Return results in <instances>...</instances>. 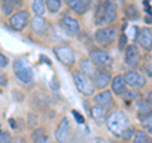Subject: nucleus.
<instances>
[{
	"mask_svg": "<svg viewBox=\"0 0 152 143\" xmlns=\"http://www.w3.org/2000/svg\"><path fill=\"white\" fill-rule=\"evenodd\" d=\"M118 18V9L114 0H105L96 10L95 23L96 24H112Z\"/></svg>",
	"mask_w": 152,
	"mask_h": 143,
	"instance_id": "nucleus-1",
	"label": "nucleus"
},
{
	"mask_svg": "<svg viewBox=\"0 0 152 143\" xmlns=\"http://www.w3.org/2000/svg\"><path fill=\"white\" fill-rule=\"evenodd\" d=\"M107 125L114 136H122V133L128 127V118L121 110L113 112L107 118Z\"/></svg>",
	"mask_w": 152,
	"mask_h": 143,
	"instance_id": "nucleus-2",
	"label": "nucleus"
},
{
	"mask_svg": "<svg viewBox=\"0 0 152 143\" xmlns=\"http://www.w3.org/2000/svg\"><path fill=\"white\" fill-rule=\"evenodd\" d=\"M14 74H15L17 79L23 84H31L34 77L32 66L26 58H18L14 62Z\"/></svg>",
	"mask_w": 152,
	"mask_h": 143,
	"instance_id": "nucleus-3",
	"label": "nucleus"
},
{
	"mask_svg": "<svg viewBox=\"0 0 152 143\" xmlns=\"http://www.w3.org/2000/svg\"><path fill=\"white\" fill-rule=\"evenodd\" d=\"M74 82L79 91L83 95H85V96H90L95 91V86L91 77H89L81 70H76L74 72Z\"/></svg>",
	"mask_w": 152,
	"mask_h": 143,
	"instance_id": "nucleus-4",
	"label": "nucleus"
},
{
	"mask_svg": "<svg viewBox=\"0 0 152 143\" xmlns=\"http://www.w3.org/2000/svg\"><path fill=\"white\" fill-rule=\"evenodd\" d=\"M117 37V27L107 26L104 28L98 29L95 33V41L100 46H109L112 45Z\"/></svg>",
	"mask_w": 152,
	"mask_h": 143,
	"instance_id": "nucleus-5",
	"label": "nucleus"
},
{
	"mask_svg": "<svg viewBox=\"0 0 152 143\" xmlns=\"http://www.w3.org/2000/svg\"><path fill=\"white\" fill-rule=\"evenodd\" d=\"M89 58L96 67H100V69H107L113 63L112 56L107 51H103V50H93L89 55Z\"/></svg>",
	"mask_w": 152,
	"mask_h": 143,
	"instance_id": "nucleus-6",
	"label": "nucleus"
},
{
	"mask_svg": "<svg viewBox=\"0 0 152 143\" xmlns=\"http://www.w3.org/2000/svg\"><path fill=\"white\" fill-rule=\"evenodd\" d=\"M53 52L60 62L67 67H71L75 63V53L70 46H57L53 48Z\"/></svg>",
	"mask_w": 152,
	"mask_h": 143,
	"instance_id": "nucleus-7",
	"label": "nucleus"
},
{
	"mask_svg": "<svg viewBox=\"0 0 152 143\" xmlns=\"http://www.w3.org/2000/svg\"><path fill=\"white\" fill-rule=\"evenodd\" d=\"M29 20H31L29 13L27 10H20V12L12 14V17L9 18V24H10V27L14 31L22 32L26 28V26L28 24Z\"/></svg>",
	"mask_w": 152,
	"mask_h": 143,
	"instance_id": "nucleus-8",
	"label": "nucleus"
},
{
	"mask_svg": "<svg viewBox=\"0 0 152 143\" xmlns=\"http://www.w3.org/2000/svg\"><path fill=\"white\" fill-rule=\"evenodd\" d=\"M124 61L131 67H137L141 62V52L136 45H129L124 50Z\"/></svg>",
	"mask_w": 152,
	"mask_h": 143,
	"instance_id": "nucleus-9",
	"label": "nucleus"
},
{
	"mask_svg": "<svg viewBox=\"0 0 152 143\" xmlns=\"http://www.w3.org/2000/svg\"><path fill=\"white\" fill-rule=\"evenodd\" d=\"M94 82V86L96 89H105L109 84L112 82V75L110 71L107 69H100L95 72L94 77L91 79Z\"/></svg>",
	"mask_w": 152,
	"mask_h": 143,
	"instance_id": "nucleus-10",
	"label": "nucleus"
},
{
	"mask_svg": "<svg viewBox=\"0 0 152 143\" xmlns=\"http://www.w3.org/2000/svg\"><path fill=\"white\" fill-rule=\"evenodd\" d=\"M60 26L66 33H69V34H71V36H76L80 32L79 20L72 18V17H70V15H66V17H64L62 19H61Z\"/></svg>",
	"mask_w": 152,
	"mask_h": 143,
	"instance_id": "nucleus-11",
	"label": "nucleus"
},
{
	"mask_svg": "<svg viewBox=\"0 0 152 143\" xmlns=\"http://www.w3.org/2000/svg\"><path fill=\"white\" fill-rule=\"evenodd\" d=\"M136 39L143 50H146V51L152 50V32L148 28H142V29H140Z\"/></svg>",
	"mask_w": 152,
	"mask_h": 143,
	"instance_id": "nucleus-12",
	"label": "nucleus"
},
{
	"mask_svg": "<svg viewBox=\"0 0 152 143\" xmlns=\"http://www.w3.org/2000/svg\"><path fill=\"white\" fill-rule=\"evenodd\" d=\"M124 80L128 86L131 88H142L146 85V79L137 71H129L124 75Z\"/></svg>",
	"mask_w": 152,
	"mask_h": 143,
	"instance_id": "nucleus-13",
	"label": "nucleus"
},
{
	"mask_svg": "<svg viewBox=\"0 0 152 143\" xmlns=\"http://www.w3.org/2000/svg\"><path fill=\"white\" fill-rule=\"evenodd\" d=\"M69 131H70V122L67 118H62L60 124L57 125V129L55 132V137L58 142H65L69 137Z\"/></svg>",
	"mask_w": 152,
	"mask_h": 143,
	"instance_id": "nucleus-14",
	"label": "nucleus"
},
{
	"mask_svg": "<svg viewBox=\"0 0 152 143\" xmlns=\"http://www.w3.org/2000/svg\"><path fill=\"white\" fill-rule=\"evenodd\" d=\"M112 91L117 95H123L127 91V82L123 75H117L112 79Z\"/></svg>",
	"mask_w": 152,
	"mask_h": 143,
	"instance_id": "nucleus-15",
	"label": "nucleus"
},
{
	"mask_svg": "<svg viewBox=\"0 0 152 143\" xmlns=\"http://www.w3.org/2000/svg\"><path fill=\"white\" fill-rule=\"evenodd\" d=\"M94 101L96 105H100L104 108H110L113 105V96H112V93L105 90V91H102L96 94L94 96Z\"/></svg>",
	"mask_w": 152,
	"mask_h": 143,
	"instance_id": "nucleus-16",
	"label": "nucleus"
},
{
	"mask_svg": "<svg viewBox=\"0 0 152 143\" xmlns=\"http://www.w3.org/2000/svg\"><path fill=\"white\" fill-rule=\"evenodd\" d=\"M31 26H32V31L37 33V34H42V33H45L47 29L46 20L39 15H34V18L31 20Z\"/></svg>",
	"mask_w": 152,
	"mask_h": 143,
	"instance_id": "nucleus-17",
	"label": "nucleus"
},
{
	"mask_svg": "<svg viewBox=\"0 0 152 143\" xmlns=\"http://www.w3.org/2000/svg\"><path fill=\"white\" fill-rule=\"evenodd\" d=\"M66 3L76 14H84L88 12V5L84 0H66Z\"/></svg>",
	"mask_w": 152,
	"mask_h": 143,
	"instance_id": "nucleus-18",
	"label": "nucleus"
},
{
	"mask_svg": "<svg viewBox=\"0 0 152 143\" xmlns=\"http://www.w3.org/2000/svg\"><path fill=\"white\" fill-rule=\"evenodd\" d=\"M81 71H83L84 74H86L89 77L93 79L95 72L98 71V69H96V66H95L90 60H84L83 62H81Z\"/></svg>",
	"mask_w": 152,
	"mask_h": 143,
	"instance_id": "nucleus-19",
	"label": "nucleus"
},
{
	"mask_svg": "<svg viewBox=\"0 0 152 143\" xmlns=\"http://www.w3.org/2000/svg\"><path fill=\"white\" fill-rule=\"evenodd\" d=\"M91 115L96 120H104V119H107V108L95 104L91 108Z\"/></svg>",
	"mask_w": 152,
	"mask_h": 143,
	"instance_id": "nucleus-20",
	"label": "nucleus"
},
{
	"mask_svg": "<svg viewBox=\"0 0 152 143\" xmlns=\"http://www.w3.org/2000/svg\"><path fill=\"white\" fill-rule=\"evenodd\" d=\"M32 10L34 13V15H39V17L43 15L45 12H46V7H45L43 0H33Z\"/></svg>",
	"mask_w": 152,
	"mask_h": 143,
	"instance_id": "nucleus-21",
	"label": "nucleus"
},
{
	"mask_svg": "<svg viewBox=\"0 0 152 143\" xmlns=\"http://www.w3.org/2000/svg\"><path fill=\"white\" fill-rule=\"evenodd\" d=\"M62 5V0H46V7L50 13H57Z\"/></svg>",
	"mask_w": 152,
	"mask_h": 143,
	"instance_id": "nucleus-22",
	"label": "nucleus"
},
{
	"mask_svg": "<svg viewBox=\"0 0 152 143\" xmlns=\"http://www.w3.org/2000/svg\"><path fill=\"white\" fill-rule=\"evenodd\" d=\"M132 139H133V143H146L148 141V136L143 131H136Z\"/></svg>",
	"mask_w": 152,
	"mask_h": 143,
	"instance_id": "nucleus-23",
	"label": "nucleus"
},
{
	"mask_svg": "<svg viewBox=\"0 0 152 143\" xmlns=\"http://www.w3.org/2000/svg\"><path fill=\"white\" fill-rule=\"evenodd\" d=\"M126 15L127 18H129V19H136V18H138V8H137L134 4H131V5H128L126 8Z\"/></svg>",
	"mask_w": 152,
	"mask_h": 143,
	"instance_id": "nucleus-24",
	"label": "nucleus"
},
{
	"mask_svg": "<svg viewBox=\"0 0 152 143\" xmlns=\"http://www.w3.org/2000/svg\"><path fill=\"white\" fill-rule=\"evenodd\" d=\"M142 124H143V128L147 132L152 133V112H150L147 115H145V118L142 119Z\"/></svg>",
	"mask_w": 152,
	"mask_h": 143,
	"instance_id": "nucleus-25",
	"label": "nucleus"
},
{
	"mask_svg": "<svg viewBox=\"0 0 152 143\" xmlns=\"http://www.w3.org/2000/svg\"><path fill=\"white\" fill-rule=\"evenodd\" d=\"M150 112H152V105L150 101H146V100H143L141 104H140V113L142 114V115H147Z\"/></svg>",
	"mask_w": 152,
	"mask_h": 143,
	"instance_id": "nucleus-26",
	"label": "nucleus"
},
{
	"mask_svg": "<svg viewBox=\"0 0 152 143\" xmlns=\"http://www.w3.org/2000/svg\"><path fill=\"white\" fill-rule=\"evenodd\" d=\"M133 134H134V129H133L132 127H127L126 129H124V132L122 133V137L124 138V139L129 141L131 138H133Z\"/></svg>",
	"mask_w": 152,
	"mask_h": 143,
	"instance_id": "nucleus-27",
	"label": "nucleus"
},
{
	"mask_svg": "<svg viewBox=\"0 0 152 143\" xmlns=\"http://www.w3.org/2000/svg\"><path fill=\"white\" fill-rule=\"evenodd\" d=\"M1 10H3V13L5 14V15H9V14H12V13H13L14 7L12 5V4H9V3H5V1H4V3H3V5H1Z\"/></svg>",
	"mask_w": 152,
	"mask_h": 143,
	"instance_id": "nucleus-28",
	"label": "nucleus"
},
{
	"mask_svg": "<svg viewBox=\"0 0 152 143\" xmlns=\"http://www.w3.org/2000/svg\"><path fill=\"white\" fill-rule=\"evenodd\" d=\"M0 143H12V136L7 132L0 131Z\"/></svg>",
	"mask_w": 152,
	"mask_h": 143,
	"instance_id": "nucleus-29",
	"label": "nucleus"
},
{
	"mask_svg": "<svg viewBox=\"0 0 152 143\" xmlns=\"http://www.w3.org/2000/svg\"><path fill=\"white\" fill-rule=\"evenodd\" d=\"M8 65H9V58L5 55L0 53V69H5Z\"/></svg>",
	"mask_w": 152,
	"mask_h": 143,
	"instance_id": "nucleus-30",
	"label": "nucleus"
},
{
	"mask_svg": "<svg viewBox=\"0 0 152 143\" xmlns=\"http://www.w3.org/2000/svg\"><path fill=\"white\" fill-rule=\"evenodd\" d=\"M43 134H46V132H45L43 128H37V129H34V131H33V133H32V139H36V138L43 136Z\"/></svg>",
	"mask_w": 152,
	"mask_h": 143,
	"instance_id": "nucleus-31",
	"label": "nucleus"
},
{
	"mask_svg": "<svg viewBox=\"0 0 152 143\" xmlns=\"http://www.w3.org/2000/svg\"><path fill=\"white\" fill-rule=\"evenodd\" d=\"M127 36L126 34H121L119 37V50H126V47H127Z\"/></svg>",
	"mask_w": 152,
	"mask_h": 143,
	"instance_id": "nucleus-32",
	"label": "nucleus"
},
{
	"mask_svg": "<svg viewBox=\"0 0 152 143\" xmlns=\"http://www.w3.org/2000/svg\"><path fill=\"white\" fill-rule=\"evenodd\" d=\"M72 115L75 117V119H76V122L79 123V124H83V123L85 122V119H84V117L80 114L77 110H72Z\"/></svg>",
	"mask_w": 152,
	"mask_h": 143,
	"instance_id": "nucleus-33",
	"label": "nucleus"
},
{
	"mask_svg": "<svg viewBox=\"0 0 152 143\" xmlns=\"http://www.w3.org/2000/svg\"><path fill=\"white\" fill-rule=\"evenodd\" d=\"M33 142L34 143H48V137H47V134H43V136L36 138V139H33Z\"/></svg>",
	"mask_w": 152,
	"mask_h": 143,
	"instance_id": "nucleus-34",
	"label": "nucleus"
},
{
	"mask_svg": "<svg viewBox=\"0 0 152 143\" xmlns=\"http://www.w3.org/2000/svg\"><path fill=\"white\" fill-rule=\"evenodd\" d=\"M0 86H7V76L0 71Z\"/></svg>",
	"mask_w": 152,
	"mask_h": 143,
	"instance_id": "nucleus-35",
	"label": "nucleus"
},
{
	"mask_svg": "<svg viewBox=\"0 0 152 143\" xmlns=\"http://www.w3.org/2000/svg\"><path fill=\"white\" fill-rule=\"evenodd\" d=\"M147 72H148V75L152 77V62L148 63V66H147Z\"/></svg>",
	"mask_w": 152,
	"mask_h": 143,
	"instance_id": "nucleus-36",
	"label": "nucleus"
},
{
	"mask_svg": "<svg viewBox=\"0 0 152 143\" xmlns=\"http://www.w3.org/2000/svg\"><path fill=\"white\" fill-rule=\"evenodd\" d=\"M145 20L147 22V23H152V13L151 14H148L146 18H145Z\"/></svg>",
	"mask_w": 152,
	"mask_h": 143,
	"instance_id": "nucleus-37",
	"label": "nucleus"
}]
</instances>
